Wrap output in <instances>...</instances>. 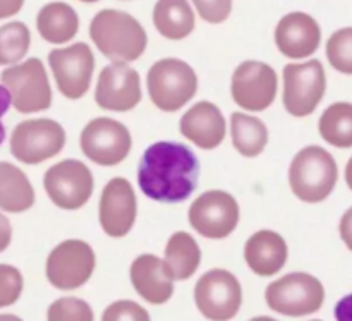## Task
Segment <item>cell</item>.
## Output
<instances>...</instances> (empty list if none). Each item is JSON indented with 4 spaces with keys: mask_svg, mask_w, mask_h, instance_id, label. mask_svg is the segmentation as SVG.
Returning a JSON list of instances; mask_svg holds the SVG:
<instances>
[{
    "mask_svg": "<svg viewBox=\"0 0 352 321\" xmlns=\"http://www.w3.org/2000/svg\"><path fill=\"white\" fill-rule=\"evenodd\" d=\"M47 321H95V313L85 299L58 298L48 306Z\"/></svg>",
    "mask_w": 352,
    "mask_h": 321,
    "instance_id": "obj_30",
    "label": "cell"
},
{
    "mask_svg": "<svg viewBox=\"0 0 352 321\" xmlns=\"http://www.w3.org/2000/svg\"><path fill=\"white\" fill-rule=\"evenodd\" d=\"M24 280L21 272L12 265L0 263V308H7L19 301Z\"/></svg>",
    "mask_w": 352,
    "mask_h": 321,
    "instance_id": "obj_31",
    "label": "cell"
},
{
    "mask_svg": "<svg viewBox=\"0 0 352 321\" xmlns=\"http://www.w3.org/2000/svg\"><path fill=\"white\" fill-rule=\"evenodd\" d=\"M52 74L57 88L67 100H79L88 93L95 72V55L88 43L55 48L48 54Z\"/></svg>",
    "mask_w": 352,
    "mask_h": 321,
    "instance_id": "obj_15",
    "label": "cell"
},
{
    "mask_svg": "<svg viewBox=\"0 0 352 321\" xmlns=\"http://www.w3.org/2000/svg\"><path fill=\"white\" fill-rule=\"evenodd\" d=\"M322 43L318 21L306 12H289L275 27V45L282 55L292 60H302L316 54Z\"/></svg>",
    "mask_w": 352,
    "mask_h": 321,
    "instance_id": "obj_18",
    "label": "cell"
},
{
    "mask_svg": "<svg viewBox=\"0 0 352 321\" xmlns=\"http://www.w3.org/2000/svg\"><path fill=\"white\" fill-rule=\"evenodd\" d=\"M131 284L143 301L153 306L165 305L174 296V277L162 258L155 254H140L131 263Z\"/></svg>",
    "mask_w": 352,
    "mask_h": 321,
    "instance_id": "obj_20",
    "label": "cell"
},
{
    "mask_svg": "<svg viewBox=\"0 0 352 321\" xmlns=\"http://www.w3.org/2000/svg\"><path fill=\"white\" fill-rule=\"evenodd\" d=\"M96 268V254L86 241L67 239L50 251L45 265L47 280L58 291H76L88 284Z\"/></svg>",
    "mask_w": 352,
    "mask_h": 321,
    "instance_id": "obj_8",
    "label": "cell"
},
{
    "mask_svg": "<svg viewBox=\"0 0 352 321\" xmlns=\"http://www.w3.org/2000/svg\"><path fill=\"white\" fill-rule=\"evenodd\" d=\"M79 2H85V3H95V2H98V0H79Z\"/></svg>",
    "mask_w": 352,
    "mask_h": 321,
    "instance_id": "obj_42",
    "label": "cell"
},
{
    "mask_svg": "<svg viewBox=\"0 0 352 321\" xmlns=\"http://www.w3.org/2000/svg\"><path fill=\"white\" fill-rule=\"evenodd\" d=\"M198 311L210 321H230L243 306V287L232 272L212 268L195 285Z\"/></svg>",
    "mask_w": 352,
    "mask_h": 321,
    "instance_id": "obj_9",
    "label": "cell"
},
{
    "mask_svg": "<svg viewBox=\"0 0 352 321\" xmlns=\"http://www.w3.org/2000/svg\"><path fill=\"white\" fill-rule=\"evenodd\" d=\"M164 261L174 280L182 282L191 278L201 263V250L191 234L179 230L170 236L165 246Z\"/></svg>",
    "mask_w": 352,
    "mask_h": 321,
    "instance_id": "obj_25",
    "label": "cell"
},
{
    "mask_svg": "<svg viewBox=\"0 0 352 321\" xmlns=\"http://www.w3.org/2000/svg\"><path fill=\"white\" fill-rule=\"evenodd\" d=\"M199 160L184 143L158 141L144 150L138 165V186L158 203H182L196 191Z\"/></svg>",
    "mask_w": 352,
    "mask_h": 321,
    "instance_id": "obj_1",
    "label": "cell"
},
{
    "mask_svg": "<svg viewBox=\"0 0 352 321\" xmlns=\"http://www.w3.org/2000/svg\"><path fill=\"white\" fill-rule=\"evenodd\" d=\"M320 136L336 148H352V103L336 102L323 110L318 120Z\"/></svg>",
    "mask_w": 352,
    "mask_h": 321,
    "instance_id": "obj_27",
    "label": "cell"
},
{
    "mask_svg": "<svg viewBox=\"0 0 352 321\" xmlns=\"http://www.w3.org/2000/svg\"><path fill=\"white\" fill-rule=\"evenodd\" d=\"M10 241H12V227H10L9 219L0 213V253L9 247Z\"/></svg>",
    "mask_w": 352,
    "mask_h": 321,
    "instance_id": "obj_37",
    "label": "cell"
},
{
    "mask_svg": "<svg viewBox=\"0 0 352 321\" xmlns=\"http://www.w3.org/2000/svg\"><path fill=\"white\" fill-rule=\"evenodd\" d=\"M199 17L210 24H220L229 19L232 0H192Z\"/></svg>",
    "mask_w": 352,
    "mask_h": 321,
    "instance_id": "obj_33",
    "label": "cell"
},
{
    "mask_svg": "<svg viewBox=\"0 0 352 321\" xmlns=\"http://www.w3.org/2000/svg\"><path fill=\"white\" fill-rule=\"evenodd\" d=\"M150 100L162 112H177L195 98L198 76L188 62L181 58H162L150 67L146 76Z\"/></svg>",
    "mask_w": 352,
    "mask_h": 321,
    "instance_id": "obj_4",
    "label": "cell"
},
{
    "mask_svg": "<svg viewBox=\"0 0 352 321\" xmlns=\"http://www.w3.org/2000/svg\"><path fill=\"white\" fill-rule=\"evenodd\" d=\"M102 321H151L150 313L131 299H120L105 308Z\"/></svg>",
    "mask_w": 352,
    "mask_h": 321,
    "instance_id": "obj_32",
    "label": "cell"
},
{
    "mask_svg": "<svg viewBox=\"0 0 352 321\" xmlns=\"http://www.w3.org/2000/svg\"><path fill=\"white\" fill-rule=\"evenodd\" d=\"M309 321H323V320H309Z\"/></svg>",
    "mask_w": 352,
    "mask_h": 321,
    "instance_id": "obj_43",
    "label": "cell"
},
{
    "mask_svg": "<svg viewBox=\"0 0 352 321\" xmlns=\"http://www.w3.org/2000/svg\"><path fill=\"white\" fill-rule=\"evenodd\" d=\"M179 131L195 146L210 151L219 148L226 140L227 120L215 103L203 100L186 110L179 122Z\"/></svg>",
    "mask_w": 352,
    "mask_h": 321,
    "instance_id": "obj_19",
    "label": "cell"
},
{
    "mask_svg": "<svg viewBox=\"0 0 352 321\" xmlns=\"http://www.w3.org/2000/svg\"><path fill=\"white\" fill-rule=\"evenodd\" d=\"M65 129L54 119H28L10 136V153L26 165H38L57 157L65 146Z\"/></svg>",
    "mask_w": 352,
    "mask_h": 321,
    "instance_id": "obj_10",
    "label": "cell"
},
{
    "mask_svg": "<svg viewBox=\"0 0 352 321\" xmlns=\"http://www.w3.org/2000/svg\"><path fill=\"white\" fill-rule=\"evenodd\" d=\"M138 217V198L133 184L124 177H113L100 196L98 220L103 232L112 239H122L133 230Z\"/></svg>",
    "mask_w": 352,
    "mask_h": 321,
    "instance_id": "obj_17",
    "label": "cell"
},
{
    "mask_svg": "<svg viewBox=\"0 0 352 321\" xmlns=\"http://www.w3.org/2000/svg\"><path fill=\"white\" fill-rule=\"evenodd\" d=\"M89 38L113 62L138 60L148 47V34L140 21L117 9H103L89 23Z\"/></svg>",
    "mask_w": 352,
    "mask_h": 321,
    "instance_id": "obj_2",
    "label": "cell"
},
{
    "mask_svg": "<svg viewBox=\"0 0 352 321\" xmlns=\"http://www.w3.org/2000/svg\"><path fill=\"white\" fill-rule=\"evenodd\" d=\"M287 243L274 230H258L244 244V261L258 277H274L287 265Z\"/></svg>",
    "mask_w": 352,
    "mask_h": 321,
    "instance_id": "obj_21",
    "label": "cell"
},
{
    "mask_svg": "<svg viewBox=\"0 0 352 321\" xmlns=\"http://www.w3.org/2000/svg\"><path fill=\"white\" fill-rule=\"evenodd\" d=\"M278 91L277 72L260 60H246L236 67L230 81L234 103L246 112H263L274 105Z\"/></svg>",
    "mask_w": 352,
    "mask_h": 321,
    "instance_id": "obj_14",
    "label": "cell"
},
{
    "mask_svg": "<svg viewBox=\"0 0 352 321\" xmlns=\"http://www.w3.org/2000/svg\"><path fill=\"white\" fill-rule=\"evenodd\" d=\"M230 137L237 153L246 158H256L268 144V127L258 117L234 112L230 115Z\"/></svg>",
    "mask_w": 352,
    "mask_h": 321,
    "instance_id": "obj_26",
    "label": "cell"
},
{
    "mask_svg": "<svg viewBox=\"0 0 352 321\" xmlns=\"http://www.w3.org/2000/svg\"><path fill=\"white\" fill-rule=\"evenodd\" d=\"M153 24L167 40H184L195 31L196 19L188 0H157Z\"/></svg>",
    "mask_w": 352,
    "mask_h": 321,
    "instance_id": "obj_23",
    "label": "cell"
},
{
    "mask_svg": "<svg viewBox=\"0 0 352 321\" xmlns=\"http://www.w3.org/2000/svg\"><path fill=\"white\" fill-rule=\"evenodd\" d=\"M0 82L9 89L14 109L19 113H36L50 109V81L40 58L31 57L23 64L7 67L0 74Z\"/></svg>",
    "mask_w": 352,
    "mask_h": 321,
    "instance_id": "obj_7",
    "label": "cell"
},
{
    "mask_svg": "<svg viewBox=\"0 0 352 321\" xmlns=\"http://www.w3.org/2000/svg\"><path fill=\"white\" fill-rule=\"evenodd\" d=\"M284 91L282 103L289 115L305 119L322 103L327 91L325 67L320 60L287 64L282 71Z\"/></svg>",
    "mask_w": 352,
    "mask_h": 321,
    "instance_id": "obj_6",
    "label": "cell"
},
{
    "mask_svg": "<svg viewBox=\"0 0 352 321\" xmlns=\"http://www.w3.org/2000/svg\"><path fill=\"white\" fill-rule=\"evenodd\" d=\"M250 321H278V320L272 318V316H254V318H251Z\"/></svg>",
    "mask_w": 352,
    "mask_h": 321,
    "instance_id": "obj_41",
    "label": "cell"
},
{
    "mask_svg": "<svg viewBox=\"0 0 352 321\" xmlns=\"http://www.w3.org/2000/svg\"><path fill=\"white\" fill-rule=\"evenodd\" d=\"M339 234L347 250L352 251V206L349 210H346V213H344L342 219H340Z\"/></svg>",
    "mask_w": 352,
    "mask_h": 321,
    "instance_id": "obj_34",
    "label": "cell"
},
{
    "mask_svg": "<svg viewBox=\"0 0 352 321\" xmlns=\"http://www.w3.org/2000/svg\"><path fill=\"white\" fill-rule=\"evenodd\" d=\"M339 181V167L329 150L309 144L299 150L289 167L292 195L302 203H322L329 198Z\"/></svg>",
    "mask_w": 352,
    "mask_h": 321,
    "instance_id": "obj_3",
    "label": "cell"
},
{
    "mask_svg": "<svg viewBox=\"0 0 352 321\" xmlns=\"http://www.w3.org/2000/svg\"><path fill=\"white\" fill-rule=\"evenodd\" d=\"M346 184H347V188L351 189L352 191V157L349 158V162H347V165H346Z\"/></svg>",
    "mask_w": 352,
    "mask_h": 321,
    "instance_id": "obj_39",
    "label": "cell"
},
{
    "mask_svg": "<svg viewBox=\"0 0 352 321\" xmlns=\"http://www.w3.org/2000/svg\"><path fill=\"white\" fill-rule=\"evenodd\" d=\"M327 58L336 71L352 76V27L337 30L329 38Z\"/></svg>",
    "mask_w": 352,
    "mask_h": 321,
    "instance_id": "obj_29",
    "label": "cell"
},
{
    "mask_svg": "<svg viewBox=\"0 0 352 321\" xmlns=\"http://www.w3.org/2000/svg\"><path fill=\"white\" fill-rule=\"evenodd\" d=\"M265 301L272 311L289 318L315 315L325 302V287L315 275L294 272L274 280L265 289Z\"/></svg>",
    "mask_w": 352,
    "mask_h": 321,
    "instance_id": "obj_5",
    "label": "cell"
},
{
    "mask_svg": "<svg viewBox=\"0 0 352 321\" xmlns=\"http://www.w3.org/2000/svg\"><path fill=\"white\" fill-rule=\"evenodd\" d=\"M31 45V33L19 21H12L0 27V65L17 64L26 57Z\"/></svg>",
    "mask_w": 352,
    "mask_h": 321,
    "instance_id": "obj_28",
    "label": "cell"
},
{
    "mask_svg": "<svg viewBox=\"0 0 352 321\" xmlns=\"http://www.w3.org/2000/svg\"><path fill=\"white\" fill-rule=\"evenodd\" d=\"M12 105V98H10V93L6 86L0 85V144L3 143L6 140V127L2 124V117L3 113H7L9 107Z\"/></svg>",
    "mask_w": 352,
    "mask_h": 321,
    "instance_id": "obj_36",
    "label": "cell"
},
{
    "mask_svg": "<svg viewBox=\"0 0 352 321\" xmlns=\"http://www.w3.org/2000/svg\"><path fill=\"white\" fill-rule=\"evenodd\" d=\"M36 30L48 43H67L78 34L79 16L69 3L50 2L38 12Z\"/></svg>",
    "mask_w": 352,
    "mask_h": 321,
    "instance_id": "obj_22",
    "label": "cell"
},
{
    "mask_svg": "<svg viewBox=\"0 0 352 321\" xmlns=\"http://www.w3.org/2000/svg\"><path fill=\"white\" fill-rule=\"evenodd\" d=\"M43 188L55 206L76 212L91 199L95 177L85 162L67 158L45 172Z\"/></svg>",
    "mask_w": 352,
    "mask_h": 321,
    "instance_id": "obj_11",
    "label": "cell"
},
{
    "mask_svg": "<svg viewBox=\"0 0 352 321\" xmlns=\"http://www.w3.org/2000/svg\"><path fill=\"white\" fill-rule=\"evenodd\" d=\"M0 321H23L16 315H0Z\"/></svg>",
    "mask_w": 352,
    "mask_h": 321,
    "instance_id": "obj_40",
    "label": "cell"
},
{
    "mask_svg": "<svg viewBox=\"0 0 352 321\" xmlns=\"http://www.w3.org/2000/svg\"><path fill=\"white\" fill-rule=\"evenodd\" d=\"M333 316L337 321H352V294L339 299L333 308Z\"/></svg>",
    "mask_w": 352,
    "mask_h": 321,
    "instance_id": "obj_35",
    "label": "cell"
},
{
    "mask_svg": "<svg viewBox=\"0 0 352 321\" xmlns=\"http://www.w3.org/2000/svg\"><path fill=\"white\" fill-rule=\"evenodd\" d=\"M34 205V189L28 175L9 162H0V210L28 212Z\"/></svg>",
    "mask_w": 352,
    "mask_h": 321,
    "instance_id": "obj_24",
    "label": "cell"
},
{
    "mask_svg": "<svg viewBox=\"0 0 352 321\" xmlns=\"http://www.w3.org/2000/svg\"><path fill=\"white\" fill-rule=\"evenodd\" d=\"M24 0H0V19L12 17L23 9Z\"/></svg>",
    "mask_w": 352,
    "mask_h": 321,
    "instance_id": "obj_38",
    "label": "cell"
},
{
    "mask_svg": "<svg viewBox=\"0 0 352 321\" xmlns=\"http://www.w3.org/2000/svg\"><path fill=\"white\" fill-rule=\"evenodd\" d=\"M239 203L230 192L222 189H212L199 195L188 212L191 229L205 239L213 241L229 237L239 225Z\"/></svg>",
    "mask_w": 352,
    "mask_h": 321,
    "instance_id": "obj_13",
    "label": "cell"
},
{
    "mask_svg": "<svg viewBox=\"0 0 352 321\" xmlns=\"http://www.w3.org/2000/svg\"><path fill=\"white\" fill-rule=\"evenodd\" d=\"M82 155L102 167L122 164L133 148V136L127 126L110 117H96L85 126L79 136Z\"/></svg>",
    "mask_w": 352,
    "mask_h": 321,
    "instance_id": "obj_12",
    "label": "cell"
},
{
    "mask_svg": "<svg viewBox=\"0 0 352 321\" xmlns=\"http://www.w3.org/2000/svg\"><path fill=\"white\" fill-rule=\"evenodd\" d=\"M143 98L138 71L124 62H112L102 69L96 81L95 102L109 112H131Z\"/></svg>",
    "mask_w": 352,
    "mask_h": 321,
    "instance_id": "obj_16",
    "label": "cell"
}]
</instances>
